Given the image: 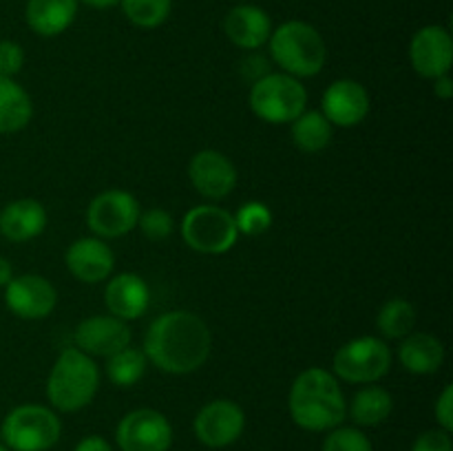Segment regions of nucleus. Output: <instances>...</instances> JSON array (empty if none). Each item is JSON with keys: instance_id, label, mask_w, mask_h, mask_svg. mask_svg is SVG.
<instances>
[{"instance_id": "nucleus-20", "label": "nucleus", "mask_w": 453, "mask_h": 451, "mask_svg": "<svg viewBox=\"0 0 453 451\" xmlns=\"http://www.w3.org/2000/svg\"><path fill=\"white\" fill-rule=\"evenodd\" d=\"M47 228V210L35 199H16L0 210V234L9 241H29Z\"/></svg>"}, {"instance_id": "nucleus-39", "label": "nucleus", "mask_w": 453, "mask_h": 451, "mask_svg": "<svg viewBox=\"0 0 453 451\" xmlns=\"http://www.w3.org/2000/svg\"><path fill=\"white\" fill-rule=\"evenodd\" d=\"M0 451H9L7 447H4V442H0Z\"/></svg>"}, {"instance_id": "nucleus-16", "label": "nucleus", "mask_w": 453, "mask_h": 451, "mask_svg": "<svg viewBox=\"0 0 453 451\" xmlns=\"http://www.w3.org/2000/svg\"><path fill=\"white\" fill-rule=\"evenodd\" d=\"M321 106L332 126H357L370 113V93L357 80H336L323 93Z\"/></svg>"}, {"instance_id": "nucleus-28", "label": "nucleus", "mask_w": 453, "mask_h": 451, "mask_svg": "<svg viewBox=\"0 0 453 451\" xmlns=\"http://www.w3.org/2000/svg\"><path fill=\"white\" fill-rule=\"evenodd\" d=\"M119 4L131 25L140 29H155L171 16L173 0H122Z\"/></svg>"}, {"instance_id": "nucleus-33", "label": "nucleus", "mask_w": 453, "mask_h": 451, "mask_svg": "<svg viewBox=\"0 0 453 451\" xmlns=\"http://www.w3.org/2000/svg\"><path fill=\"white\" fill-rule=\"evenodd\" d=\"M411 451H453L449 432L445 429H429L416 438Z\"/></svg>"}, {"instance_id": "nucleus-31", "label": "nucleus", "mask_w": 453, "mask_h": 451, "mask_svg": "<svg viewBox=\"0 0 453 451\" xmlns=\"http://www.w3.org/2000/svg\"><path fill=\"white\" fill-rule=\"evenodd\" d=\"M137 226H140L146 239H150V241H164V239H168L173 234L175 221H173L171 212H166L164 208H150L144 215H140Z\"/></svg>"}, {"instance_id": "nucleus-1", "label": "nucleus", "mask_w": 453, "mask_h": 451, "mask_svg": "<svg viewBox=\"0 0 453 451\" xmlns=\"http://www.w3.org/2000/svg\"><path fill=\"white\" fill-rule=\"evenodd\" d=\"M211 348L208 325L186 310H173L155 318L144 339L146 358L166 374L197 371L211 356Z\"/></svg>"}, {"instance_id": "nucleus-38", "label": "nucleus", "mask_w": 453, "mask_h": 451, "mask_svg": "<svg viewBox=\"0 0 453 451\" xmlns=\"http://www.w3.org/2000/svg\"><path fill=\"white\" fill-rule=\"evenodd\" d=\"M82 4H87V7L91 9H111L115 7V4H119L122 0H80Z\"/></svg>"}, {"instance_id": "nucleus-5", "label": "nucleus", "mask_w": 453, "mask_h": 451, "mask_svg": "<svg viewBox=\"0 0 453 451\" xmlns=\"http://www.w3.org/2000/svg\"><path fill=\"white\" fill-rule=\"evenodd\" d=\"M308 104V91L299 78L288 73H265L250 88V109L268 124H292Z\"/></svg>"}, {"instance_id": "nucleus-35", "label": "nucleus", "mask_w": 453, "mask_h": 451, "mask_svg": "<svg viewBox=\"0 0 453 451\" xmlns=\"http://www.w3.org/2000/svg\"><path fill=\"white\" fill-rule=\"evenodd\" d=\"M73 451H113V447L102 436H87L75 445Z\"/></svg>"}, {"instance_id": "nucleus-23", "label": "nucleus", "mask_w": 453, "mask_h": 451, "mask_svg": "<svg viewBox=\"0 0 453 451\" xmlns=\"http://www.w3.org/2000/svg\"><path fill=\"white\" fill-rule=\"evenodd\" d=\"M34 104L25 88L13 78L0 75V133H18L29 124Z\"/></svg>"}, {"instance_id": "nucleus-26", "label": "nucleus", "mask_w": 453, "mask_h": 451, "mask_svg": "<svg viewBox=\"0 0 453 451\" xmlns=\"http://www.w3.org/2000/svg\"><path fill=\"white\" fill-rule=\"evenodd\" d=\"M376 327L388 339H405L416 327V308L405 299H392L379 310Z\"/></svg>"}, {"instance_id": "nucleus-17", "label": "nucleus", "mask_w": 453, "mask_h": 451, "mask_svg": "<svg viewBox=\"0 0 453 451\" xmlns=\"http://www.w3.org/2000/svg\"><path fill=\"white\" fill-rule=\"evenodd\" d=\"M66 268L78 281L100 283L113 272V250L100 237H82L66 250Z\"/></svg>"}, {"instance_id": "nucleus-14", "label": "nucleus", "mask_w": 453, "mask_h": 451, "mask_svg": "<svg viewBox=\"0 0 453 451\" xmlns=\"http://www.w3.org/2000/svg\"><path fill=\"white\" fill-rule=\"evenodd\" d=\"M190 184L208 199H224L237 186V168L219 150H199L188 164Z\"/></svg>"}, {"instance_id": "nucleus-27", "label": "nucleus", "mask_w": 453, "mask_h": 451, "mask_svg": "<svg viewBox=\"0 0 453 451\" xmlns=\"http://www.w3.org/2000/svg\"><path fill=\"white\" fill-rule=\"evenodd\" d=\"M146 365H149L146 354L128 345V348L119 349L118 354L109 356L106 374H109L111 383L118 385V387H131V385H135L144 376Z\"/></svg>"}, {"instance_id": "nucleus-24", "label": "nucleus", "mask_w": 453, "mask_h": 451, "mask_svg": "<svg viewBox=\"0 0 453 451\" xmlns=\"http://www.w3.org/2000/svg\"><path fill=\"white\" fill-rule=\"evenodd\" d=\"M334 137V128L321 111H303L292 122V141L303 153H321Z\"/></svg>"}, {"instance_id": "nucleus-9", "label": "nucleus", "mask_w": 453, "mask_h": 451, "mask_svg": "<svg viewBox=\"0 0 453 451\" xmlns=\"http://www.w3.org/2000/svg\"><path fill=\"white\" fill-rule=\"evenodd\" d=\"M140 202L127 190H104L88 203L87 224L100 239L124 237L140 219Z\"/></svg>"}, {"instance_id": "nucleus-32", "label": "nucleus", "mask_w": 453, "mask_h": 451, "mask_svg": "<svg viewBox=\"0 0 453 451\" xmlns=\"http://www.w3.org/2000/svg\"><path fill=\"white\" fill-rule=\"evenodd\" d=\"M25 65V51L13 40H0V75L13 78Z\"/></svg>"}, {"instance_id": "nucleus-34", "label": "nucleus", "mask_w": 453, "mask_h": 451, "mask_svg": "<svg viewBox=\"0 0 453 451\" xmlns=\"http://www.w3.org/2000/svg\"><path fill=\"white\" fill-rule=\"evenodd\" d=\"M436 418L441 429H445L449 433L453 432V385H447L442 389L441 398L436 402Z\"/></svg>"}, {"instance_id": "nucleus-2", "label": "nucleus", "mask_w": 453, "mask_h": 451, "mask_svg": "<svg viewBox=\"0 0 453 451\" xmlns=\"http://www.w3.org/2000/svg\"><path fill=\"white\" fill-rule=\"evenodd\" d=\"M288 407L292 420L308 432H330L348 416V402L339 380L323 367H310L296 376Z\"/></svg>"}, {"instance_id": "nucleus-6", "label": "nucleus", "mask_w": 453, "mask_h": 451, "mask_svg": "<svg viewBox=\"0 0 453 451\" xmlns=\"http://www.w3.org/2000/svg\"><path fill=\"white\" fill-rule=\"evenodd\" d=\"M60 418L49 407L20 405L9 411L0 427L9 451H49L60 440Z\"/></svg>"}, {"instance_id": "nucleus-15", "label": "nucleus", "mask_w": 453, "mask_h": 451, "mask_svg": "<svg viewBox=\"0 0 453 451\" xmlns=\"http://www.w3.org/2000/svg\"><path fill=\"white\" fill-rule=\"evenodd\" d=\"M131 327L118 317H91L75 327V348L88 356H113L131 345Z\"/></svg>"}, {"instance_id": "nucleus-10", "label": "nucleus", "mask_w": 453, "mask_h": 451, "mask_svg": "<svg viewBox=\"0 0 453 451\" xmlns=\"http://www.w3.org/2000/svg\"><path fill=\"white\" fill-rule=\"evenodd\" d=\"M122 451H168L173 445V427L157 409L128 411L115 429Z\"/></svg>"}, {"instance_id": "nucleus-8", "label": "nucleus", "mask_w": 453, "mask_h": 451, "mask_svg": "<svg viewBox=\"0 0 453 451\" xmlns=\"http://www.w3.org/2000/svg\"><path fill=\"white\" fill-rule=\"evenodd\" d=\"M392 367L388 343L376 336H361L341 345L334 354V371L348 383L370 385L383 378Z\"/></svg>"}, {"instance_id": "nucleus-4", "label": "nucleus", "mask_w": 453, "mask_h": 451, "mask_svg": "<svg viewBox=\"0 0 453 451\" xmlns=\"http://www.w3.org/2000/svg\"><path fill=\"white\" fill-rule=\"evenodd\" d=\"M97 387H100V371L93 356L78 348L62 349L47 380L49 402L56 409L71 414L87 407L96 398Z\"/></svg>"}, {"instance_id": "nucleus-30", "label": "nucleus", "mask_w": 453, "mask_h": 451, "mask_svg": "<svg viewBox=\"0 0 453 451\" xmlns=\"http://www.w3.org/2000/svg\"><path fill=\"white\" fill-rule=\"evenodd\" d=\"M323 451H372V442L361 429L339 424L323 440Z\"/></svg>"}, {"instance_id": "nucleus-21", "label": "nucleus", "mask_w": 453, "mask_h": 451, "mask_svg": "<svg viewBox=\"0 0 453 451\" xmlns=\"http://www.w3.org/2000/svg\"><path fill=\"white\" fill-rule=\"evenodd\" d=\"M80 0H27L25 20L34 34L56 38L73 25Z\"/></svg>"}, {"instance_id": "nucleus-12", "label": "nucleus", "mask_w": 453, "mask_h": 451, "mask_svg": "<svg viewBox=\"0 0 453 451\" xmlns=\"http://www.w3.org/2000/svg\"><path fill=\"white\" fill-rule=\"evenodd\" d=\"M4 303L18 318L38 321L49 317L58 303V292L49 279L40 274L13 277L4 286Z\"/></svg>"}, {"instance_id": "nucleus-22", "label": "nucleus", "mask_w": 453, "mask_h": 451, "mask_svg": "<svg viewBox=\"0 0 453 451\" xmlns=\"http://www.w3.org/2000/svg\"><path fill=\"white\" fill-rule=\"evenodd\" d=\"M398 358H401V365L410 374H436L441 370L442 361H445V348H442L441 339H436L434 334H427V332H411V334H407L403 339L401 349H398Z\"/></svg>"}, {"instance_id": "nucleus-25", "label": "nucleus", "mask_w": 453, "mask_h": 451, "mask_svg": "<svg viewBox=\"0 0 453 451\" xmlns=\"http://www.w3.org/2000/svg\"><path fill=\"white\" fill-rule=\"evenodd\" d=\"M392 409L394 401L389 392L383 387H376V385L361 389L349 402V416L361 427H376V424L385 423Z\"/></svg>"}, {"instance_id": "nucleus-7", "label": "nucleus", "mask_w": 453, "mask_h": 451, "mask_svg": "<svg viewBox=\"0 0 453 451\" xmlns=\"http://www.w3.org/2000/svg\"><path fill=\"white\" fill-rule=\"evenodd\" d=\"M181 237L202 255H224L237 243L239 230L234 217L219 206H195L181 219Z\"/></svg>"}, {"instance_id": "nucleus-13", "label": "nucleus", "mask_w": 453, "mask_h": 451, "mask_svg": "<svg viewBox=\"0 0 453 451\" xmlns=\"http://www.w3.org/2000/svg\"><path fill=\"white\" fill-rule=\"evenodd\" d=\"M410 60L416 73L423 78H438L449 73L453 62V38L449 29L427 25L414 34L410 42Z\"/></svg>"}, {"instance_id": "nucleus-19", "label": "nucleus", "mask_w": 453, "mask_h": 451, "mask_svg": "<svg viewBox=\"0 0 453 451\" xmlns=\"http://www.w3.org/2000/svg\"><path fill=\"white\" fill-rule=\"evenodd\" d=\"M104 301L113 317L122 318V321H133L149 310L150 290L140 274L122 272L109 281Z\"/></svg>"}, {"instance_id": "nucleus-3", "label": "nucleus", "mask_w": 453, "mask_h": 451, "mask_svg": "<svg viewBox=\"0 0 453 451\" xmlns=\"http://www.w3.org/2000/svg\"><path fill=\"white\" fill-rule=\"evenodd\" d=\"M268 47L273 60L292 78H312L321 73L327 60L326 40L303 20H288L273 29Z\"/></svg>"}, {"instance_id": "nucleus-37", "label": "nucleus", "mask_w": 453, "mask_h": 451, "mask_svg": "<svg viewBox=\"0 0 453 451\" xmlns=\"http://www.w3.org/2000/svg\"><path fill=\"white\" fill-rule=\"evenodd\" d=\"M13 279V268L4 256H0V286H7Z\"/></svg>"}, {"instance_id": "nucleus-29", "label": "nucleus", "mask_w": 453, "mask_h": 451, "mask_svg": "<svg viewBox=\"0 0 453 451\" xmlns=\"http://www.w3.org/2000/svg\"><path fill=\"white\" fill-rule=\"evenodd\" d=\"M234 217V224L237 230L246 237H259V234L268 233L270 226H273V210L265 206L264 202H248L243 203L237 210Z\"/></svg>"}, {"instance_id": "nucleus-11", "label": "nucleus", "mask_w": 453, "mask_h": 451, "mask_svg": "<svg viewBox=\"0 0 453 451\" xmlns=\"http://www.w3.org/2000/svg\"><path fill=\"white\" fill-rule=\"evenodd\" d=\"M246 427V414L228 398H219L199 409L195 416V436L211 449H224L239 440Z\"/></svg>"}, {"instance_id": "nucleus-18", "label": "nucleus", "mask_w": 453, "mask_h": 451, "mask_svg": "<svg viewBox=\"0 0 453 451\" xmlns=\"http://www.w3.org/2000/svg\"><path fill=\"white\" fill-rule=\"evenodd\" d=\"M224 34L228 35L230 42L239 49H255L264 47L273 34V20L268 13L255 4H237L230 9L224 18Z\"/></svg>"}, {"instance_id": "nucleus-36", "label": "nucleus", "mask_w": 453, "mask_h": 451, "mask_svg": "<svg viewBox=\"0 0 453 451\" xmlns=\"http://www.w3.org/2000/svg\"><path fill=\"white\" fill-rule=\"evenodd\" d=\"M434 93H436V97H441V100H449V97H453V80L449 73L434 78Z\"/></svg>"}]
</instances>
